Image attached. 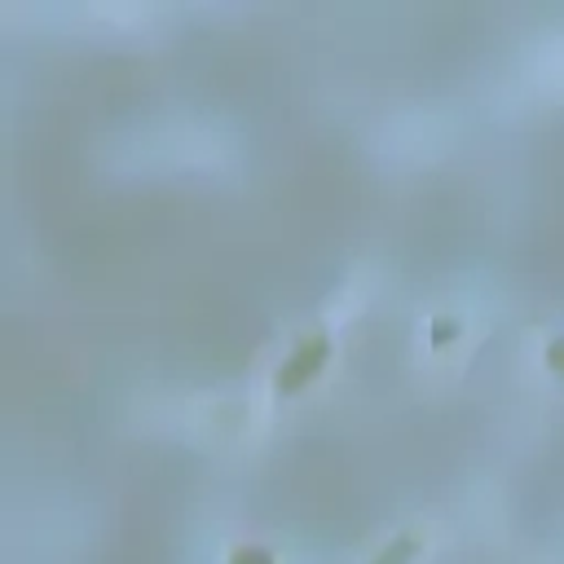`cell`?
<instances>
[{
  "label": "cell",
  "instance_id": "cell-2",
  "mask_svg": "<svg viewBox=\"0 0 564 564\" xmlns=\"http://www.w3.org/2000/svg\"><path fill=\"white\" fill-rule=\"evenodd\" d=\"M410 555H419V538H397L392 546H383L370 564H405Z\"/></svg>",
  "mask_w": 564,
  "mask_h": 564
},
{
  "label": "cell",
  "instance_id": "cell-3",
  "mask_svg": "<svg viewBox=\"0 0 564 564\" xmlns=\"http://www.w3.org/2000/svg\"><path fill=\"white\" fill-rule=\"evenodd\" d=\"M229 564H273V555H269L264 546H238V551L229 555Z\"/></svg>",
  "mask_w": 564,
  "mask_h": 564
},
{
  "label": "cell",
  "instance_id": "cell-4",
  "mask_svg": "<svg viewBox=\"0 0 564 564\" xmlns=\"http://www.w3.org/2000/svg\"><path fill=\"white\" fill-rule=\"evenodd\" d=\"M454 335H458V322H454V317L432 322V344H445V339H454Z\"/></svg>",
  "mask_w": 564,
  "mask_h": 564
},
{
  "label": "cell",
  "instance_id": "cell-1",
  "mask_svg": "<svg viewBox=\"0 0 564 564\" xmlns=\"http://www.w3.org/2000/svg\"><path fill=\"white\" fill-rule=\"evenodd\" d=\"M326 357H330V339L317 330V335H308V339H300L295 344V352L278 366V375H273V383H278V392H300L322 366H326Z\"/></svg>",
  "mask_w": 564,
  "mask_h": 564
},
{
  "label": "cell",
  "instance_id": "cell-5",
  "mask_svg": "<svg viewBox=\"0 0 564 564\" xmlns=\"http://www.w3.org/2000/svg\"><path fill=\"white\" fill-rule=\"evenodd\" d=\"M546 361H551L555 370H564V339H551V348H546Z\"/></svg>",
  "mask_w": 564,
  "mask_h": 564
}]
</instances>
